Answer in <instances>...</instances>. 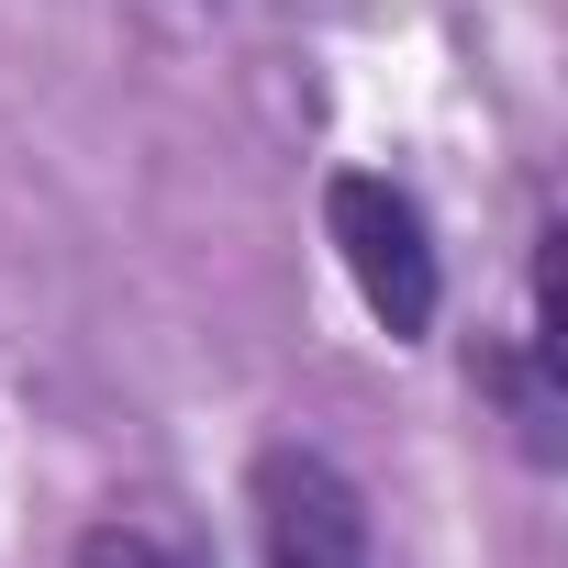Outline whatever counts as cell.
I'll return each mask as SVG.
<instances>
[{
	"label": "cell",
	"instance_id": "obj_1",
	"mask_svg": "<svg viewBox=\"0 0 568 568\" xmlns=\"http://www.w3.org/2000/svg\"><path fill=\"white\" fill-rule=\"evenodd\" d=\"M324 234H335V256H346V278H357V302H368V324H379L390 346L435 335L446 278H435L424 201H413L402 179H379V168H335V179H324Z\"/></svg>",
	"mask_w": 568,
	"mask_h": 568
},
{
	"label": "cell",
	"instance_id": "obj_2",
	"mask_svg": "<svg viewBox=\"0 0 568 568\" xmlns=\"http://www.w3.org/2000/svg\"><path fill=\"white\" fill-rule=\"evenodd\" d=\"M245 501H256V568H368V501L335 457L267 446Z\"/></svg>",
	"mask_w": 568,
	"mask_h": 568
},
{
	"label": "cell",
	"instance_id": "obj_3",
	"mask_svg": "<svg viewBox=\"0 0 568 568\" xmlns=\"http://www.w3.org/2000/svg\"><path fill=\"white\" fill-rule=\"evenodd\" d=\"M68 568H201V557H190V546H168V535H145V524H90Z\"/></svg>",
	"mask_w": 568,
	"mask_h": 568
}]
</instances>
